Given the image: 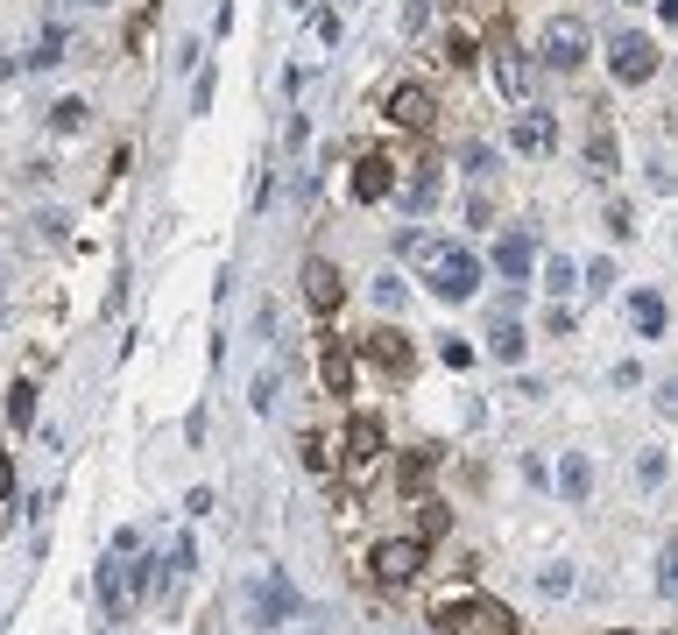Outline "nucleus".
<instances>
[{
  "mask_svg": "<svg viewBox=\"0 0 678 635\" xmlns=\"http://www.w3.org/2000/svg\"><path fill=\"white\" fill-rule=\"evenodd\" d=\"M608 71H615L622 85H651V79H657V43H651V36H637V28H629V36H615Z\"/></svg>",
  "mask_w": 678,
  "mask_h": 635,
  "instance_id": "7",
  "label": "nucleus"
},
{
  "mask_svg": "<svg viewBox=\"0 0 678 635\" xmlns=\"http://www.w3.org/2000/svg\"><path fill=\"white\" fill-rule=\"evenodd\" d=\"M495 268H502V283H531L537 240H531V233H502V240H495Z\"/></svg>",
  "mask_w": 678,
  "mask_h": 635,
  "instance_id": "14",
  "label": "nucleus"
},
{
  "mask_svg": "<svg viewBox=\"0 0 678 635\" xmlns=\"http://www.w3.org/2000/svg\"><path fill=\"white\" fill-rule=\"evenodd\" d=\"M608 233H615V240H629V233H637V226H629V205H608Z\"/></svg>",
  "mask_w": 678,
  "mask_h": 635,
  "instance_id": "32",
  "label": "nucleus"
},
{
  "mask_svg": "<svg viewBox=\"0 0 678 635\" xmlns=\"http://www.w3.org/2000/svg\"><path fill=\"white\" fill-rule=\"evenodd\" d=\"M297 452H305V466H311V474H333V445H325V438H305Z\"/></svg>",
  "mask_w": 678,
  "mask_h": 635,
  "instance_id": "28",
  "label": "nucleus"
},
{
  "mask_svg": "<svg viewBox=\"0 0 678 635\" xmlns=\"http://www.w3.org/2000/svg\"><path fill=\"white\" fill-rule=\"evenodd\" d=\"M537 50H545V64H551V71H580V64H586V50H594V28H586L580 14H559V22H545Z\"/></svg>",
  "mask_w": 678,
  "mask_h": 635,
  "instance_id": "3",
  "label": "nucleus"
},
{
  "mask_svg": "<svg viewBox=\"0 0 678 635\" xmlns=\"http://www.w3.org/2000/svg\"><path fill=\"white\" fill-rule=\"evenodd\" d=\"M431 113H439V106H431L425 85H396V93H389V120H396V128L425 134V128H431Z\"/></svg>",
  "mask_w": 678,
  "mask_h": 635,
  "instance_id": "13",
  "label": "nucleus"
},
{
  "mask_svg": "<svg viewBox=\"0 0 678 635\" xmlns=\"http://www.w3.org/2000/svg\"><path fill=\"white\" fill-rule=\"evenodd\" d=\"M445 64H474V36H466V28L445 36Z\"/></svg>",
  "mask_w": 678,
  "mask_h": 635,
  "instance_id": "30",
  "label": "nucleus"
},
{
  "mask_svg": "<svg viewBox=\"0 0 678 635\" xmlns=\"http://www.w3.org/2000/svg\"><path fill=\"white\" fill-rule=\"evenodd\" d=\"M99 608H107V622H120V614H128V572L120 565H99Z\"/></svg>",
  "mask_w": 678,
  "mask_h": 635,
  "instance_id": "19",
  "label": "nucleus"
},
{
  "mask_svg": "<svg viewBox=\"0 0 678 635\" xmlns=\"http://www.w3.org/2000/svg\"><path fill=\"white\" fill-rule=\"evenodd\" d=\"M431 466H439V452H431V445H417L411 459H403V474H396V480H403V488H425V480H431Z\"/></svg>",
  "mask_w": 678,
  "mask_h": 635,
  "instance_id": "24",
  "label": "nucleus"
},
{
  "mask_svg": "<svg viewBox=\"0 0 678 635\" xmlns=\"http://www.w3.org/2000/svg\"><path fill=\"white\" fill-rule=\"evenodd\" d=\"M403 297H411V290H403V276H389V268H382V276H374V304L396 317V311H403Z\"/></svg>",
  "mask_w": 678,
  "mask_h": 635,
  "instance_id": "26",
  "label": "nucleus"
},
{
  "mask_svg": "<svg viewBox=\"0 0 678 635\" xmlns=\"http://www.w3.org/2000/svg\"><path fill=\"white\" fill-rule=\"evenodd\" d=\"M425 551H431L425 537H382L368 565H374V579H382V586H411L417 572H425Z\"/></svg>",
  "mask_w": 678,
  "mask_h": 635,
  "instance_id": "5",
  "label": "nucleus"
},
{
  "mask_svg": "<svg viewBox=\"0 0 678 635\" xmlns=\"http://www.w3.org/2000/svg\"><path fill=\"white\" fill-rule=\"evenodd\" d=\"M615 156H622V142H615L608 128H594V134H586V163H594V170H615Z\"/></svg>",
  "mask_w": 678,
  "mask_h": 635,
  "instance_id": "23",
  "label": "nucleus"
},
{
  "mask_svg": "<svg viewBox=\"0 0 678 635\" xmlns=\"http://www.w3.org/2000/svg\"><path fill=\"white\" fill-rule=\"evenodd\" d=\"M559 494L566 502H586V494H594V459H586V452H566L559 459Z\"/></svg>",
  "mask_w": 678,
  "mask_h": 635,
  "instance_id": "18",
  "label": "nucleus"
},
{
  "mask_svg": "<svg viewBox=\"0 0 678 635\" xmlns=\"http://www.w3.org/2000/svg\"><path fill=\"white\" fill-rule=\"evenodd\" d=\"M319 374H325V388H333V396L354 388V354H346V339H325L319 346Z\"/></svg>",
  "mask_w": 678,
  "mask_h": 635,
  "instance_id": "16",
  "label": "nucleus"
},
{
  "mask_svg": "<svg viewBox=\"0 0 678 635\" xmlns=\"http://www.w3.org/2000/svg\"><path fill=\"white\" fill-rule=\"evenodd\" d=\"M488 79H495V93H502V99H531V64H523V50L509 36L488 50Z\"/></svg>",
  "mask_w": 678,
  "mask_h": 635,
  "instance_id": "10",
  "label": "nucleus"
},
{
  "mask_svg": "<svg viewBox=\"0 0 678 635\" xmlns=\"http://www.w3.org/2000/svg\"><path fill=\"white\" fill-rule=\"evenodd\" d=\"M389 199H403V205H411V212H425L431 199H439V170H431V163H425V170H417V177H411V184H396V191H389Z\"/></svg>",
  "mask_w": 678,
  "mask_h": 635,
  "instance_id": "20",
  "label": "nucleus"
},
{
  "mask_svg": "<svg viewBox=\"0 0 678 635\" xmlns=\"http://www.w3.org/2000/svg\"><path fill=\"white\" fill-rule=\"evenodd\" d=\"M629 317H637L643 339H665V325H671V311H665V297H657V290H629Z\"/></svg>",
  "mask_w": 678,
  "mask_h": 635,
  "instance_id": "15",
  "label": "nucleus"
},
{
  "mask_svg": "<svg viewBox=\"0 0 678 635\" xmlns=\"http://www.w3.org/2000/svg\"><path fill=\"white\" fill-rule=\"evenodd\" d=\"M85 120H93V106H85V99H57V106H50V128H57V134H79Z\"/></svg>",
  "mask_w": 678,
  "mask_h": 635,
  "instance_id": "21",
  "label": "nucleus"
},
{
  "mask_svg": "<svg viewBox=\"0 0 678 635\" xmlns=\"http://www.w3.org/2000/svg\"><path fill=\"white\" fill-rule=\"evenodd\" d=\"M360 354H368V368H382L389 382H411V374H417V346H411L403 325H374L368 339H360Z\"/></svg>",
  "mask_w": 678,
  "mask_h": 635,
  "instance_id": "4",
  "label": "nucleus"
},
{
  "mask_svg": "<svg viewBox=\"0 0 678 635\" xmlns=\"http://www.w3.org/2000/svg\"><path fill=\"white\" fill-rule=\"evenodd\" d=\"M283 622H297V586L283 572H262L254 579V628H283Z\"/></svg>",
  "mask_w": 678,
  "mask_h": 635,
  "instance_id": "8",
  "label": "nucleus"
},
{
  "mask_svg": "<svg viewBox=\"0 0 678 635\" xmlns=\"http://www.w3.org/2000/svg\"><path fill=\"white\" fill-rule=\"evenodd\" d=\"M8 494H14V459L0 452V502H8Z\"/></svg>",
  "mask_w": 678,
  "mask_h": 635,
  "instance_id": "33",
  "label": "nucleus"
},
{
  "mask_svg": "<svg viewBox=\"0 0 678 635\" xmlns=\"http://www.w3.org/2000/svg\"><path fill=\"white\" fill-rule=\"evenodd\" d=\"M445 529H452V508L445 502H425V529H417V537L431 543V537H445Z\"/></svg>",
  "mask_w": 678,
  "mask_h": 635,
  "instance_id": "29",
  "label": "nucleus"
},
{
  "mask_svg": "<svg viewBox=\"0 0 678 635\" xmlns=\"http://www.w3.org/2000/svg\"><path fill=\"white\" fill-rule=\"evenodd\" d=\"M615 635H629V628H615Z\"/></svg>",
  "mask_w": 678,
  "mask_h": 635,
  "instance_id": "35",
  "label": "nucleus"
},
{
  "mask_svg": "<svg viewBox=\"0 0 678 635\" xmlns=\"http://www.w3.org/2000/svg\"><path fill=\"white\" fill-rule=\"evenodd\" d=\"M382 452H389L382 417H374V410H354V423H346V474H354V480H368L374 466H382Z\"/></svg>",
  "mask_w": 678,
  "mask_h": 635,
  "instance_id": "6",
  "label": "nucleus"
},
{
  "mask_svg": "<svg viewBox=\"0 0 678 635\" xmlns=\"http://www.w3.org/2000/svg\"><path fill=\"white\" fill-rule=\"evenodd\" d=\"M431 628L439 635H516V614L488 594H460V600H439V608H431Z\"/></svg>",
  "mask_w": 678,
  "mask_h": 635,
  "instance_id": "1",
  "label": "nucleus"
},
{
  "mask_svg": "<svg viewBox=\"0 0 678 635\" xmlns=\"http://www.w3.org/2000/svg\"><path fill=\"white\" fill-rule=\"evenodd\" d=\"M509 148H516V156H551V148H559V120L551 113H516L509 120Z\"/></svg>",
  "mask_w": 678,
  "mask_h": 635,
  "instance_id": "11",
  "label": "nucleus"
},
{
  "mask_svg": "<svg viewBox=\"0 0 678 635\" xmlns=\"http://www.w3.org/2000/svg\"><path fill=\"white\" fill-rule=\"evenodd\" d=\"M64 50H71V36H64V28H50V36L36 43V57H28V64H36V71H50V64H64Z\"/></svg>",
  "mask_w": 678,
  "mask_h": 635,
  "instance_id": "25",
  "label": "nucleus"
},
{
  "mask_svg": "<svg viewBox=\"0 0 678 635\" xmlns=\"http://www.w3.org/2000/svg\"><path fill=\"white\" fill-rule=\"evenodd\" d=\"M425 290L439 297V304H466V297L480 290V254L474 248H445V240H439V254L425 262Z\"/></svg>",
  "mask_w": 678,
  "mask_h": 635,
  "instance_id": "2",
  "label": "nucleus"
},
{
  "mask_svg": "<svg viewBox=\"0 0 678 635\" xmlns=\"http://www.w3.org/2000/svg\"><path fill=\"white\" fill-rule=\"evenodd\" d=\"M389 191H396V163H389L382 148H374V156H360V163H354V199H360V205H382Z\"/></svg>",
  "mask_w": 678,
  "mask_h": 635,
  "instance_id": "12",
  "label": "nucleus"
},
{
  "mask_svg": "<svg viewBox=\"0 0 678 635\" xmlns=\"http://www.w3.org/2000/svg\"><path fill=\"white\" fill-rule=\"evenodd\" d=\"M523 346H531V339H523V325L495 311V325H488V354L502 360V368H516V360H523Z\"/></svg>",
  "mask_w": 678,
  "mask_h": 635,
  "instance_id": "17",
  "label": "nucleus"
},
{
  "mask_svg": "<svg viewBox=\"0 0 678 635\" xmlns=\"http://www.w3.org/2000/svg\"><path fill=\"white\" fill-rule=\"evenodd\" d=\"M8 423H22V431L36 423V382H14L8 388Z\"/></svg>",
  "mask_w": 678,
  "mask_h": 635,
  "instance_id": "22",
  "label": "nucleus"
},
{
  "mask_svg": "<svg viewBox=\"0 0 678 635\" xmlns=\"http://www.w3.org/2000/svg\"><path fill=\"white\" fill-rule=\"evenodd\" d=\"M79 8H99V0H79Z\"/></svg>",
  "mask_w": 678,
  "mask_h": 635,
  "instance_id": "34",
  "label": "nucleus"
},
{
  "mask_svg": "<svg viewBox=\"0 0 678 635\" xmlns=\"http://www.w3.org/2000/svg\"><path fill=\"white\" fill-rule=\"evenodd\" d=\"M537 586H545V594H572V565H545V572H537Z\"/></svg>",
  "mask_w": 678,
  "mask_h": 635,
  "instance_id": "31",
  "label": "nucleus"
},
{
  "mask_svg": "<svg viewBox=\"0 0 678 635\" xmlns=\"http://www.w3.org/2000/svg\"><path fill=\"white\" fill-rule=\"evenodd\" d=\"M340 297H346V276H340V262L311 254V262H305V304L319 311V317H333V311H340Z\"/></svg>",
  "mask_w": 678,
  "mask_h": 635,
  "instance_id": "9",
  "label": "nucleus"
},
{
  "mask_svg": "<svg viewBox=\"0 0 678 635\" xmlns=\"http://www.w3.org/2000/svg\"><path fill=\"white\" fill-rule=\"evenodd\" d=\"M545 290H551V297L572 290V262H566V254H551V262H545Z\"/></svg>",
  "mask_w": 678,
  "mask_h": 635,
  "instance_id": "27",
  "label": "nucleus"
}]
</instances>
